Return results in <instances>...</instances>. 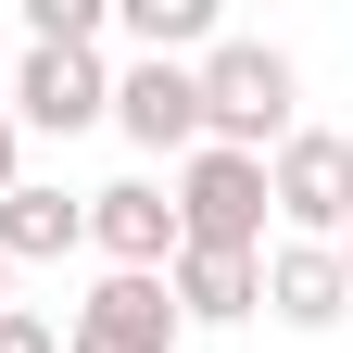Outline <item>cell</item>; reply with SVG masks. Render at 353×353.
Segmentation results:
<instances>
[{"label":"cell","mask_w":353,"mask_h":353,"mask_svg":"<svg viewBox=\"0 0 353 353\" xmlns=\"http://www.w3.org/2000/svg\"><path fill=\"white\" fill-rule=\"evenodd\" d=\"M88 240L114 252V278H164L176 265V202L152 176H114V190H88Z\"/></svg>","instance_id":"cell-7"},{"label":"cell","mask_w":353,"mask_h":353,"mask_svg":"<svg viewBox=\"0 0 353 353\" xmlns=\"http://www.w3.org/2000/svg\"><path fill=\"white\" fill-rule=\"evenodd\" d=\"M0 353H63V328L38 316V303H0Z\"/></svg>","instance_id":"cell-13"},{"label":"cell","mask_w":353,"mask_h":353,"mask_svg":"<svg viewBox=\"0 0 353 353\" xmlns=\"http://www.w3.org/2000/svg\"><path fill=\"white\" fill-rule=\"evenodd\" d=\"M0 303H13V265H0Z\"/></svg>","instance_id":"cell-16"},{"label":"cell","mask_w":353,"mask_h":353,"mask_svg":"<svg viewBox=\"0 0 353 353\" xmlns=\"http://www.w3.org/2000/svg\"><path fill=\"white\" fill-rule=\"evenodd\" d=\"M114 0H26V51H101Z\"/></svg>","instance_id":"cell-12"},{"label":"cell","mask_w":353,"mask_h":353,"mask_svg":"<svg viewBox=\"0 0 353 353\" xmlns=\"http://www.w3.org/2000/svg\"><path fill=\"white\" fill-rule=\"evenodd\" d=\"M265 316H278V328H341L353 316L341 252L328 240H265Z\"/></svg>","instance_id":"cell-9"},{"label":"cell","mask_w":353,"mask_h":353,"mask_svg":"<svg viewBox=\"0 0 353 353\" xmlns=\"http://www.w3.org/2000/svg\"><path fill=\"white\" fill-rule=\"evenodd\" d=\"M76 240H88V202L63 176H13L0 190V265H63Z\"/></svg>","instance_id":"cell-10"},{"label":"cell","mask_w":353,"mask_h":353,"mask_svg":"<svg viewBox=\"0 0 353 353\" xmlns=\"http://www.w3.org/2000/svg\"><path fill=\"white\" fill-rule=\"evenodd\" d=\"M164 303H176V328H240L265 316V252H176Z\"/></svg>","instance_id":"cell-8"},{"label":"cell","mask_w":353,"mask_h":353,"mask_svg":"<svg viewBox=\"0 0 353 353\" xmlns=\"http://www.w3.org/2000/svg\"><path fill=\"white\" fill-rule=\"evenodd\" d=\"M114 126H126L139 152H176V164H190V152H202V76H190V63H126V76H114Z\"/></svg>","instance_id":"cell-6"},{"label":"cell","mask_w":353,"mask_h":353,"mask_svg":"<svg viewBox=\"0 0 353 353\" xmlns=\"http://www.w3.org/2000/svg\"><path fill=\"white\" fill-rule=\"evenodd\" d=\"M190 328H176V303H164V278H101L63 316V353H176Z\"/></svg>","instance_id":"cell-5"},{"label":"cell","mask_w":353,"mask_h":353,"mask_svg":"<svg viewBox=\"0 0 353 353\" xmlns=\"http://www.w3.org/2000/svg\"><path fill=\"white\" fill-rule=\"evenodd\" d=\"M176 252H265V228H278V214H265V164L252 152H190V164H176Z\"/></svg>","instance_id":"cell-3"},{"label":"cell","mask_w":353,"mask_h":353,"mask_svg":"<svg viewBox=\"0 0 353 353\" xmlns=\"http://www.w3.org/2000/svg\"><path fill=\"white\" fill-rule=\"evenodd\" d=\"M26 176V126H13V101H0V190Z\"/></svg>","instance_id":"cell-14"},{"label":"cell","mask_w":353,"mask_h":353,"mask_svg":"<svg viewBox=\"0 0 353 353\" xmlns=\"http://www.w3.org/2000/svg\"><path fill=\"white\" fill-rule=\"evenodd\" d=\"M265 214H278V240H353V139L341 126H290L278 152H265Z\"/></svg>","instance_id":"cell-2"},{"label":"cell","mask_w":353,"mask_h":353,"mask_svg":"<svg viewBox=\"0 0 353 353\" xmlns=\"http://www.w3.org/2000/svg\"><path fill=\"white\" fill-rule=\"evenodd\" d=\"M190 76H202V139H214V152H252V164H265V152L303 126V76H290L278 38H214Z\"/></svg>","instance_id":"cell-1"},{"label":"cell","mask_w":353,"mask_h":353,"mask_svg":"<svg viewBox=\"0 0 353 353\" xmlns=\"http://www.w3.org/2000/svg\"><path fill=\"white\" fill-rule=\"evenodd\" d=\"M0 101H13V126H38V139H76V126L114 114V76H101V51H26L0 76Z\"/></svg>","instance_id":"cell-4"},{"label":"cell","mask_w":353,"mask_h":353,"mask_svg":"<svg viewBox=\"0 0 353 353\" xmlns=\"http://www.w3.org/2000/svg\"><path fill=\"white\" fill-rule=\"evenodd\" d=\"M114 26L139 38V63H190V51H214V0H126Z\"/></svg>","instance_id":"cell-11"},{"label":"cell","mask_w":353,"mask_h":353,"mask_svg":"<svg viewBox=\"0 0 353 353\" xmlns=\"http://www.w3.org/2000/svg\"><path fill=\"white\" fill-rule=\"evenodd\" d=\"M341 290H353V240H341Z\"/></svg>","instance_id":"cell-15"}]
</instances>
